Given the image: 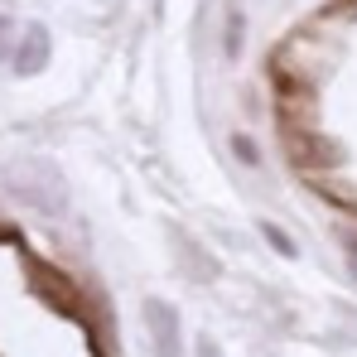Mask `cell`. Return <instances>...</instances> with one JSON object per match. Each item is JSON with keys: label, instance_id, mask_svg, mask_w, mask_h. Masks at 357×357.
Segmentation results:
<instances>
[{"label": "cell", "instance_id": "6da1fadb", "mask_svg": "<svg viewBox=\"0 0 357 357\" xmlns=\"http://www.w3.org/2000/svg\"><path fill=\"white\" fill-rule=\"evenodd\" d=\"M0 183L10 198L29 203L34 213H49V218L68 213V178L59 174L54 160H15L10 169H0Z\"/></svg>", "mask_w": 357, "mask_h": 357}, {"label": "cell", "instance_id": "7a4b0ae2", "mask_svg": "<svg viewBox=\"0 0 357 357\" xmlns=\"http://www.w3.org/2000/svg\"><path fill=\"white\" fill-rule=\"evenodd\" d=\"M145 333H150L155 357H183V328H178V309L174 304L145 299Z\"/></svg>", "mask_w": 357, "mask_h": 357}, {"label": "cell", "instance_id": "3957f363", "mask_svg": "<svg viewBox=\"0 0 357 357\" xmlns=\"http://www.w3.org/2000/svg\"><path fill=\"white\" fill-rule=\"evenodd\" d=\"M49 29L44 24H29L24 34H20V44H15V54H10V68L20 73V77H34V73H44L49 68Z\"/></svg>", "mask_w": 357, "mask_h": 357}, {"label": "cell", "instance_id": "277c9868", "mask_svg": "<svg viewBox=\"0 0 357 357\" xmlns=\"http://www.w3.org/2000/svg\"><path fill=\"white\" fill-rule=\"evenodd\" d=\"M174 256H178V266H183V275H188V280H218V261H213V256H208L193 237L174 232Z\"/></svg>", "mask_w": 357, "mask_h": 357}, {"label": "cell", "instance_id": "5b68a950", "mask_svg": "<svg viewBox=\"0 0 357 357\" xmlns=\"http://www.w3.org/2000/svg\"><path fill=\"white\" fill-rule=\"evenodd\" d=\"M241 39H246V10L232 0L227 15H222V54H227V59H237V54H241Z\"/></svg>", "mask_w": 357, "mask_h": 357}, {"label": "cell", "instance_id": "8992f818", "mask_svg": "<svg viewBox=\"0 0 357 357\" xmlns=\"http://www.w3.org/2000/svg\"><path fill=\"white\" fill-rule=\"evenodd\" d=\"M227 145H232V155H237L241 165H251V169L261 165V150H256V140H251L246 130H232V140H227Z\"/></svg>", "mask_w": 357, "mask_h": 357}, {"label": "cell", "instance_id": "52a82bcc", "mask_svg": "<svg viewBox=\"0 0 357 357\" xmlns=\"http://www.w3.org/2000/svg\"><path fill=\"white\" fill-rule=\"evenodd\" d=\"M261 237L271 241V251H280V256H285V261H295L299 251H295V241L285 237V232H280V227H275V222H261Z\"/></svg>", "mask_w": 357, "mask_h": 357}, {"label": "cell", "instance_id": "ba28073f", "mask_svg": "<svg viewBox=\"0 0 357 357\" xmlns=\"http://www.w3.org/2000/svg\"><path fill=\"white\" fill-rule=\"evenodd\" d=\"M343 261H348V271L357 280V232H348V241H343Z\"/></svg>", "mask_w": 357, "mask_h": 357}, {"label": "cell", "instance_id": "9c48e42d", "mask_svg": "<svg viewBox=\"0 0 357 357\" xmlns=\"http://www.w3.org/2000/svg\"><path fill=\"white\" fill-rule=\"evenodd\" d=\"M198 357H222V348L213 338H198Z\"/></svg>", "mask_w": 357, "mask_h": 357}]
</instances>
